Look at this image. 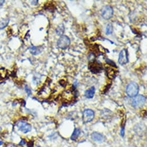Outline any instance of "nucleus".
I'll return each mask as SVG.
<instances>
[{"mask_svg": "<svg viewBox=\"0 0 147 147\" xmlns=\"http://www.w3.org/2000/svg\"><path fill=\"white\" fill-rule=\"evenodd\" d=\"M139 92V87L137 83L132 82L127 85L126 88V93L130 97H135L137 96Z\"/></svg>", "mask_w": 147, "mask_h": 147, "instance_id": "f257e3e1", "label": "nucleus"}, {"mask_svg": "<svg viewBox=\"0 0 147 147\" xmlns=\"http://www.w3.org/2000/svg\"><path fill=\"white\" fill-rule=\"evenodd\" d=\"M146 102V98L143 95L136 96L132 101V106L136 109H139L144 107Z\"/></svg>", "mask_w": 147, "mask_h": 147, "instance_id": "f03ea898", "label": "nucleus"}, {"mask_svg": "<svg viewBox=\"0 0 147 147\" xmlns=\"http://www.w3.org/2000/svg\"><path fill=\"white\" fill-rule=\"evenodd\" d=\"M71 44V39L66 35H62L57 41V46L62 50H66Z\"/></svg>", "mask_w": 147, "mask_h": 147, "instance_id": "7ed1b4c3", "label": "nucleus"}, {"mask_svg": "<svg viewBox=\"0 0 147 147\" xmlns=\"http://www.w3.org/2000/svg\"><path fill=\"white\" fill-rule=\"evenodd\" d=\"M16 125L19 130L24 134H27L31 131L32 126L29 123L25 121H20L16 123Z\"/></svg>", "mask_w": 147, "mask_h": 147, "instance_id": "20e7f679", "label": "nucleus"}, {"mask_svg": "<svg viewBox=\"0 0 147 147\" xmlns=\"http://www.w3.org/2000/svg\"><path fill=\"white\" fill-rule=\"evenodd\" d=\"M88 68L92 73L97 74L100 73L103 69L102 65L95 60L91 61L88 65Z\"/></svg>", "mask_w": 147, "mask_h": 147, "instance_id": "39448f33", "label": "nucleus"}, {"mask_svg": "<svg viewBox=\"0 0 147 147\" xmlns=\"http://www.w3.org/2000/svg\"><path fill=\"white\" fill-rule=\"evenodd\" d=\"M95 117V112L91 109H87L83 112V121L85 123H89L92 121Z\"/></svg>", "mask_w": 147, "mask_h": 147, "instance_id": "423d86ee", "label": "nucleus"}, {"mask_svg": "<svg viewBox=\"0 0 147 147\" xmlns=\"http://www.w3.org/2000/svg\"><path fill=\"white\" fill-rule=\"evenodd\" d=\"M114 11L111 6L106 5L102 10V16L105 20H109L113 16Z\"/></svg>", "mask_w": 147, "mask_h": 147, "instance_id": "0eeeda50", "label": "nucleus"}, {"mask_svg": "<svg viewBox=\"0 0 147 147\" xmlns=\"http://www.w3.org/2000/svg\"><path fill=\"white\" fill-rule=\"evenodd\" d=\"M128 52L126 49H123L120 53L118 58V63L120 65H125L129 62Z\"/></svg>", "mask_w": 147, "mask_h": 147, "instance_id": "6e6552de", "label": "nucleus"}, {"mask_svg": "<svg viewBox=\"0 0 147 147\" xmlns=\"http://www.w3.org/2000/svg\"><path fill=\"white\" fill-rule=\"evenodd\" d=\"M91 137L95 142H99V143H101V142H103L104 140L103 135L102 134L97 133V132H93L91 135Z\"/></svg>", "mask_w": 147, "mask_h": 147, "instance_id": "1a4fd4ad", "label": "nucleus"}, {"mask_svg": "<svg viewBox=\"0 0 147 147\" xmlns=\"http://www.w3.org/2000/svg\"><path fill=\"white\" fill-rule=\"evenodd\" d=\"M95 93V88L94 87H92L86 91L85 92V96L88 99H92L94 96Z\"/></svg>", "mask_w": 147, "mask_h": 147, "instance_id": "9d476101", "label": "nucleus"}, {"mask_svg": "<svg viewBox=\"0 0 147 147\" xmlns=\"http://www.w3.org/2000/svg\"><path fill=\"white\" fill-rule=\"evenodd\" d=\"M106 74L110 79H113L116 76V71L113 68H107L106 69Z\"/></svg>", "mask_w": 147, "mask_h": 147, "instance_id": "9b49d317", "label": "nucleus"}, {"mask_svg": "<svg viewBox=\"0 0 147 147\" xmlns=\"http://www.w3.org/2000/svg\"><path fill=\"white\" fill-rule=\"evenodd\" d=\"M42 52V47H40V46H39V47L33 46L30 48V53L32 55H39Z\"/></svg>", "mask_w": 147, "mask_h": 147, "instance_id": "f8f14e48", "label": "nucleus"}, {"mask_svg": "<svg viewBox=\"0 0 147 147\" xmlns=\"http://www.w3.org/2000/svg\"><path fill=\"white\" fill-rule=\"evenodd\" d=\"M80 133H81L80 129L78 128H76L74 130L73 133H72V135L71 136V140H73V141H76V140L78 138V136H80Z\"/></svg>", "mask_w": 147, "mask_h": 147, "instance_id": "ddd939ff", "label": "nucleus"}, {"mask_svg": "<svg viewBox=\"0 0 147 147\" xmlns=\"http://www.w3.org/2000/svg\"><path fill=\"white\" fill-rule=\"evenodd\" d=\"M55 31H56V33H57V35H59V36H61V37L65 31L64 25H63V24H62L59 25L57 27Z\"/></svg>", "mask_w": 147, "mask_h": 147, "instance_id": "4468645a", "label": "nucleus"}, {"mask_svg": "<svg viewBox=\"0 0 147 147\" xmlns=\"http://www.w3.org/2000/svg\"><path fill=\"white\" fill-rule=\"evenodd\" d=\"M9 20L8 19H3V20H0V29L5 28L8 24H9Z\"/></svg>", "mask_w": 147, "mask_h": 147, "instance_id": "2eb2a0df", "label": "nucleus"}, {"mask_svg": "<svg viewBox=\"0 0 147 147\" xmlns=\"http://www.w3.org/2000/svg\"><path fill=\"white\" fill-rule=\"evenodd\" d=\"M106 31V34L108 35H111V34H112V32H113V27H112V25L111 24V23H109V24L107 25Z\"/></svg>", "mask_w": 147, "mask_h": 147, "instance_id": "dca6fc26", "label": "nucleus"}, {"mask_svg": "<svg viewBox=\"0 0 147 147\" xmlns=\"http://www.w3.org/2000/svg\"><path fill=\"white\" fill-rule=\"evenodd\" d=\"M106 63H108V65H110L112 67H114V68H117V65L114 61H112L111 60H110L109 59H106Z\"/></svg>", "mask_w": 147, "mask_h": 147, "instance_id": "f3484780", "label": "nucleus"}, {"mask_svg": "<svg viewBox=\"0 0 147 147\" xmlns=\"http://www.w3.org/2000/svg\"><path fill=\"white\" fill-rule=\"evenodd\" d=\"M27 144V141H25V139H22L21 141H20V142L19 143V145H20V146H24L25 145Z\"/></svg>", "mask_w": 147, "mask_h": 147, "instance_id": "a211bd4d", "label": "nucleus"}, {"mask_svg": "<svg viewBox=\"0 0 147 147\" xmlns=\"http://www.w3.org/2000/svg\"><path fill=\"white\" fill-rule=\"evenodd\" d=\"M124 135H125V129H124V127H122V128L121 130V135L122 136V137H123V136H124Z\"/></svg>", "mask_w": 147, "mask_h": 147, "instance_id": "6ab92c4d", "label": "nucleus"}, {"mask_svg": "<svg viewBox=\"0 0 147 147\" xmlns=\"http://www.w3.org/2000/svg\"><path fill=\"white\" fill-rule=\"evenodd\" d=\"M25 90L27 91V92L28 93V95H30L31 94V91H30V89H29V88H28V87L27 86L25 87Z\"/></svg>", "mask_w": 147, "mask_h": 147, "instance_id": "aec40b11", "label": "nucleus"}, {"mask_svg": "<svg viewBox=\"0 0 147 147\" xmlns=\"http://www.w3.org/2000/svg\"><path fill=\"white\" fill-rule=\"evenodd\" d=\"M4 144H5V142H4L3 141H2V140H0V146H3Z\"/></svg>", "mask_w": 147, "mask_h": 147, "instance_id": "412c9836", "label": "nucleus"}, {"mask_svg": "<svg viewBox=\"0 0 147 147\" xmlns=\"http://www.w3.org/2000/svg\"><path fill=\"white\" fill-rule=\"evenodd\" d=\"M4 3H5V1H4V0H0V6L3 5Z\"/></svg>", "mask_w": 147, "mask_h": 147, "instance_id": "4be33fe9", "label": "nucleus"}, {"mask_svg": "<svg viewBox=\"0 0 147 147\" xmlns=\"http://www.w3.org/2000/svg\"><path fill=\"white\" fill-rule=\"evenodd\" d=\"M38 147H42V146H38Z\"/></svg>", "mask_w": 147, "mask_h": 147, "instance_id": "5701e85b", "label": "nucleus"}]
</instances>
